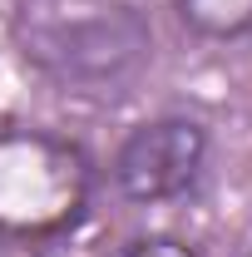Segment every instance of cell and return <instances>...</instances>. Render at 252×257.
I'll use <instances>...</instances> for the list:
<instances>
[{
    "mask_svg": "<svg viewBox=\"0 0 252 257\" xmlns=\"http://www.w3.org/2000/svg\"><path fill=\"white\" fill-rule=\"evenodd\" d=\"M119 257H198L188 242H178V237H144V242H134L124 247Z\"/></svg>",
    "mask_w": 252,
    "mask_h": 257,
    "instance_id": "5",
    "label": "cell"
},
{
    "mask_svg": "<svg viewBox=\"0 0 252 257\" xmlns=\"http://www.w3.org/2000/svg\"><path fill=\"white\" fill-rule=\"evenodd\" d=\"M178 20L203 40H242L252 35V0H173Z\"/></svg>",
    "mask_w": 252,
    "mask_h": 257,
    "instance_id": "4",
    "label": "cell"
},
{
    "mask_svg": "<svg viewBox=\"0 0 252 257\" xmlns=\"http://www.w3.org/2000/svg\"><path fill=\"white\" fill-rule=\"evenodd\" d=\"M89 203V163L74 144L40 128L0 134V232L45 237L69 227Z\"/></svg>",
    "mask_w": 252,
    "mask_h": 257,
    "instance_id": "2",
    "label": "cell"
},
{
    "mask_svg": "<svg viewBox=\"0 0 252 257\" xmlns=\"http://www.w3.org/2000/svg\"><path fill=\"white\" fill-rule=\"evenodd\" d=\"M15 45L45 79L79 94H109L149 64L154 30L129 0H25Z\"/></svg>",
    "mask_w": 252,
    "mask_h": 257,
    "instance_id": "1",
    "label": "cell"
},
{
    "mask_svg": "<svg viewBox=\"0 0 252 257\" xmlns=\"http://www.w3.org/2000/svg\"><path fill=\"white\" fill-rule=\"evenodd\" d=\"M203 163H208V128L188 114H163V119L139 124L119 144L109 178L124 203L154 208V203L183 198L198 183Z\"/></svg>",
    "mask_w": 252,
    "mask_h": 257,
    "instance_id": "3",
    "label": "cell"
}]
</instances>
